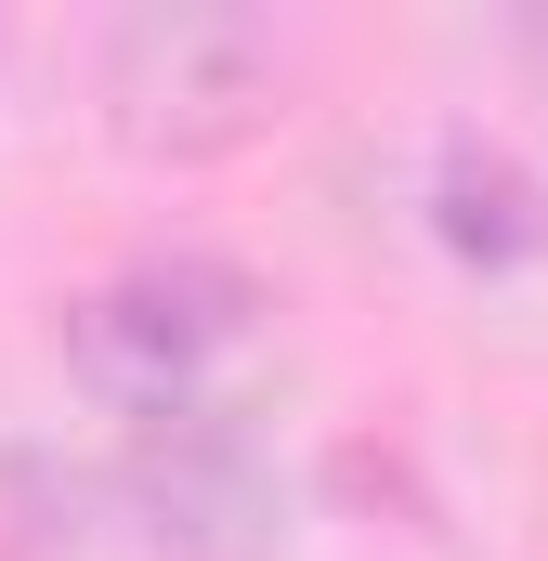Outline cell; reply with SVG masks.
Segmentation results:
<instances>
[{
	"label": "cell",
	"instance_id": "obj_1",
	"mask_svg": "<svg viewBox=\"0 0 548 561\" xmlns=\"http://www.w3.org/2000/svg\"><path fill=\"white\" fill-rule=\"evenodd\" d=\"M287 92V39L236 0H144L105 26V118L144 157H222Z\"/></svg>",
	"mask_w": 548,
	"mask_h": 561
},
{
	"label": "cell",
	"instance_id": "obj_2",
	"mask_svg": "<svg viewBox=\"0 0 548 561\" xmlns=\"http://www.w3.org/2000/svg\"><path fill=\"white\" fill-rule=\"evenodd\" d=\"M249 313H262V287L222 249H144L66 300V366L132 419H183V405H209V366L249 340Z\"/></svg>",
	"mask_w": 548,
	"mask_h": 561
},
{
	"label": "cell",
	"instance_id": "obj_3",
	"mask_svg": "<svg viewBox=\"0 0 548 561\" xmlns=\"http://www.w3.org/2000/svg\"><path fill=\"white\" fill-rule=\"evenodd\" d=\"M132 510L170 561H262L274 549V470L222 405H183V419L132 431Z\"/></svg>",
	"mask_w": 548,
	"mask_h": 561
},
{
	"label": "cell",
	"instance_id": "obj_4",
	"mask_svg": "<svg viewBox=\"0 0 548 561\" xmlns=\"http://www.w3.org/2000/svg\"><path fill=\"white\" fill-rule=\"evenodd\" d=\"M431 209H444V249H470V262H523V249L548 236L536 170H523L496 131H444L431 144Z\"/></svg>",
	"mask_w": 548,
	"mask_h": 561
}]
</instances>
